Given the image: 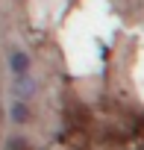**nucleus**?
Instances as JSON below:
<instances>
[{"mask_svg": "<svg viewBox=\"0 0 144 150\" xmlns=\"http://www.w3.org/2000/svg\"><path fill=\"white\" fill-rule=\"evenodd\" d=\"M12 121H18V124L30 121V109H27V103H12Z\"/></svg>", "mask_w": 144, "mask_h": 150, "instance_id": "nucleus-2", "label": "nucleus"}, {"mask_svg": "<svg viewBox=\"0 0 144 150\" xmlns=\"http://www.w3.org/2000/svg\"><path fill=\"white\" fill-rule=\"evenodd\" d=\"M9 68L18 74V77H27V71H30V56H27L24 50H12V56H9Z\"/></svg>", "mask_w": 144, "mask_h": 150, "instance_id": "nucleus-1", "label": "nucleus"}]
</instances>
